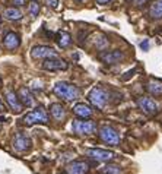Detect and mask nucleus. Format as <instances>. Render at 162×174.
Here are the masks:
<instances>
[{
    "instance_id": "1",
    "label": "nucleus",
    "mask_w": 162,
    "mask_h": 174,
    "mask_svg": "<svg viewBox=\"0 0 162 174\" xmlns=\"http://www.w3.org/2000/svg\"><path fill=\"white\" fill-rule=\"evenodd\" d=\"M53 91L58 98L66 99V101H73L76 98H79V95H80V89L79 88L76 87V85H73V84L64 82V81L57 82L54 85Z\"/></svg>"
},
{
    "instance_id": "2",
    "label": "nucleus",
    "mask_w": 162,
    "mask_h": 174,
    "mask_svg": "<svg viewBox=\"0 0 162 174\" xmlns=\"http://www.w3.org/2000/svg\"><path fill=\"white\" fill-rule=\"evenodd\" d=\"M88 99L91 101V104L94 107H97L98 110H102L105 107V102L108 99V94L101 87H95L88 94Z\"/></svg>"
},
{
    "instance_id": "3",
    "label": "nucleus",
    "mask_w": 162,
    "mask_h": 174,
    "mask_svg": "<svg viewBox=\"0 0 162 174\" xmlns=\"http://www.w3.org/2000/svg\"><path fill=\"white\" fill-rule=\"evenodd\" d=\"M22 120H23V123L28 124V126H32L35 123H47V121H48V114H47V111H45L43 107H37L34 111L25 114Z\"/></svg>"
},
{
    "instance_id": "4",
    "label": "nucleus",
    "mask_w": 162,
    "mask_h": 174,
    "mask_svg": "<svg viewBox=\"0 0 162 174\" xmlns=\"http://www.w3.org/2000/svg\"><path fill=\"white\" fill-rule=\"evenodd\" d=\"M99 138H101L102 142H105L108 145H112V146H116V145L120 143L118 132L116 130L114 127H111V126H102L101 130H99Z\"/></svg>"
},
{
    "instance_id": "5",
    "label": "nucleus",
    "mask_w": 162,
    "mask_h": 174,
    "mask_svg": "<svg viewBox=\"0 0 162 174\" xmlns=\"http://www.w3.org/2000/svg\"><path fill=\"white\" fill-rule=\"evenodd\" d=\"M72 127H73V132H76L77 135H91L95 132L97 124L91 120H75Z\"/></svg>"
},
{
    "instance_id": "6",
    "label": "nucleus",
    "mask_w": 162,
    "mask_h": 174,
    "mask_svg": "<svg viewBox=\"0 0 162 174\" xmlns=\"http://www.w3.org/2000/svg\"><path fill=\"white\" fill-rule=\"evenodd\" d=\"M31 57L32 59H50V57H57V51L51 47L47 45H35L31 50Z\"/></svg>"
},
{
    "instance_id": "7",
    "label": "nucleus",
    "mask_w": 162,
    "mask_h": 174,
    "mask_svg": "<svg viewBox=\"0 0 162 174\" xmlns=\"http://www.w3.org/2000/svg\"><path fill=\"white\" fill-rule=\"evenodd\" d=\"M86 154L91 157V158L97 160V161H99V163H108V161H111L112 157H114V154L111 152V151L101 149V148H92V149H88Z\"/></svg>"
},
{
    "instance_id": "8",
    "label": "nucleus",
    "mask_w": 162,
    "mask_h": 174,
    "mask_svg": "<svg viewBox=\"0 0 162 174\" xmlns=\"http://www.w3.org/2000/svg\"><path fill=\"white\" fill-rule=\"evenodd\" d=\"M43 67L45 69V70L53 72V70H66V69L69 67V65H67V62H64L63 59H58V57H50V59H45Z\"/></svg>"
},
{
    "instance_id": "9",
    "label": "nucleus",
    "mask_w": 162,
    "mask_h": 174,
    "mask_svg": "<svg viewBox=\"0 0 162 174\" xmlns=\"http://www.w3.org/2000/svg\"><path fill=\"white\" fill-rule=\"evenodd\" d=\"M137 105H139V108H142L145 113H148V114H156L158 113V104L149 97H140L137 98Z\"/></svg>"
},
{
    "instance_id": "10",
    "label": "nucleus",
    "mask_w": 162,
    "mask_h": 174,
    "mask_svg": "<svg viewBox=\"0 0 162 174\" xmlns=\"http://www.w3.org/2000/svg\"><path fill=\"white\" fill-rule=\"evenodd\" d=\"M99 59H101L102 62H105V63L112 65V63H118V62H121V60L124 59V53L120 51V50L105 51V53H101V54H99Z\"/></svg>"
},
{
    "instance_id": "11",
    "label": "nucleus",
    "mask_w": 162,
    "mask_h": 174,
    "mask_svg": "<svg viewBox=\"0 0 162 174\" xmlns=\"http://www.w3.org/2000/svg\"><path fill=\"white\" fill-rule=\"evenodd\" d=\"M66 171H67V174H88L89 164L85 161H73L67 165Z\"/></svg>"
},
{
    "instance_id": "12",
    "label": "nucleus",
    "mask_w": 162,
    "mask_h": 174,
    "mask_svg": "<svg viewBox=\"0 0 162 174\" xmlns=\"http://www.w3.org/2000/svg\"><path fill=\"white\" fill-rule=\"evenodd\" d=\"M6 101H8L9 107H10L15 113H21L22 110H23L22 101L19 99V97H18L13 91H6Z\"/></svg>"
},
{
    "instance_id": "13",
    "label": "nucleus",
    "mask_w": 162,
    "mask_h": 174,
    "mask_svg": "<svg viewBox=\"0 0 162 174\" xmlns=\"http://www.w3.org/2000/svg\"><path fill=\"white\" fill-rule=\"evenodd\" d=\"M3 44H4V47L8 50H15V48L19 47L21 38H19V35L16 32H8L6 37H4V40H3Z\"/></svg>"
},
{
    "instance_id": "14",
    "label": "nucleus",
    "mask_w": 162,
    "mask_h": 174,
    "mask_svg": "<svg viewBox=\"0 0 162 174\" xmlns=\"http://www.w3.org/2000/svg\"><path fill=\"white\" fill-rule=\"evenodd\" d=\"M73 111H75L76 116H79V117H82V119H88V117L92 116V110L89 108V105L83 104V102L76 104L75 107H73Z\"/></svg>"
},
{
    "instance_id": "15",
    "label": "nucleus",
    "mask_w": 162,
    "mask_h": 174,
    "mask_svg": "<svg viewBox=\"0 0 162 174\" xmlns=\"http://www.w3.org/2000/svg\"><path fill=\"white\" fill-rule=\"evenodd\" d=\"M13 146L16 151H25L29 148V139L23 135H16L13 139Z\"/></svg>"
},
{
    "instance_id": "16",
    "label": "nucleus",
    "mask_w": 162,
    "mask_h": 174,
    "mask_svg": "<svg viewBox=\"0 0 162 174\" xmlns=\"http://www.w3.org/2000/svg\"><path fill=\"white\" fill-rule=\"evenodd\" d=\"M149 15L153 19H162V0H155L151 5Z\"/></svg>"
},
{
    "instance_id": "17",
    "label": "nucleus",
    "mask_w": 162,
    "mask_h": 174,
    "mask_svg": "<svg viewBox=\"0 0 162 174\" xmlns=\"http://www.w3.org/2000/svg\"><path fill=\"white\" fill-rule=\"evenodd\" d=\"M50 111H51V116H53L56 120H63V119H64V116H66L64 107H63L62 104H58V102H54V104H51Z\"/></svg>"
},
{
    "instance_id": "18",
    "label": "nucleus",
    "mask_w": 162,
    "mask_h": 174,
    "mask_svg": "<svg viewBox=\"0 0 162 174\" xmlns=\"http://www.w3.org/2000/svg\"><path fill=\"white\" fill-rule=\"evenodd\" d=\"M146 89H148L149 94L155 95V97H159V95H162V82H159V81H151V82H148Z\"/></svg>"
},
{
    "instance_id": "19",
    "label": "nucleus",
    "mask_w": 162,
    "mask_h": 174,
    "mask_svg": "<svg viewBox=\"0 0 162 174\" xmlns=\"http://www.w3.org/2000/svg\"><path fill=\"white\" fill-rule=\"evenodd\" d=\"M19 99L22 101L23 105H26V107H32L34 99H32V97H31V94H29V91H28L25 87H22L21 89H19Z\"/></svg>"
},
{
    "instance_id": "20",
    "label": "nucleus",
    "mask_w": 162,
    "mask_h": 174,
    "mask_svg": "<svg viewBox=\"0 0 162 174\" xmlns=\"http://www.w3.org/2000/svg\"><path fill=\"white\" fill-rule=\"evenodd\" d=\"M3 16L9 21H19L22 18V12L16 8H8L6 11L3 12Z\"/></svg>"
},
{
    "instance_id": "21",
    "label": "nucleus",
    "mask_w": 162,
    "mask_h": 174,
    "mask_svg": "<svg viewBox=\"0 0 162 174\" xmlns=\"http://www.w3.org/2000/svg\"><path fill=\"white\" fill-rule=\"evenodd\" d=\"M57 41H58V45L62 48H66L72 43V37H70V34L66 32V31H60V32L57 34Z\"/></svg>"
},
{
    "instance_id": "22",
    "label": "nucleus",
    "mask_w": 162,
    "mask_h": 174,
    "mask_svg": "<svg viewBox=\"0 0 162 174\" xmlns=\"http://www.w3.org/2000/svg\"><path fill=\"white\" fill-rule=\"evenodd\" d=\"M121 170H120L118 165H107L101 170V174H120Z\"/></svg>"
},
{
    "instance_id": "23",
    "label": "nucleus",
    "mask_w": 162,
    "mask_h": 174,
    "mask_svg": "<svg viewBox=\"0 0 162 174\" xmlns=\"http://www.w3.org/2000/svg\"><path fill=\"white\" fill-rule=\"evenodd\" d=\"M29 13H31V16L35 18L37 15H38V12H40V5H38V2L37 0H32L31 3H29Z\"/></svg>"
},
{
    "instance_id": "24",
    "label": "nucleus",
    "mask_w": 162,
    "mask_h": 174,
    "mask_svg": "<svg viewBox=\"0 0 162 174\" xmlns=\"http://www.w3.org/2000/svg\"><path fill=\"white\" fill-rule=\"evenodd\" d=\"M140 48L143 51H149V40H143L140 43Z\"/></svg>"
},
{
    "instance_id": "25",
    "label": "nucleus",
    "mask_w": 162,
    "mask_h": 174,
    "mask_svg": "<svg viewBox=\"0 0 162 174\" xmlns=\"http://www.w3.org/2000/svg\"><path fill=\"white\" fill-rule=\"evenodd\" d=\"M127 75H123V81H127L130 76H133L134 73H136V69H131V70H129V72H126Z\"/></svg>"
},
{
    "instance_id": "26",
    "label": "nucleus",
    "mask_w": 162,
    "mask_h": 174,
    "mask_svg": "<svg viewBox=\"0 0 162 174\" xmlns=\"http://www.w3.org/2000/svg\"><path fill=\"white\" fill-rule=\"evenodd\" d=\"M47 5H48V6H51V8H54V9H56V8L58 6V0H47Z\"/></svg>"
},
{
    "instance_id": "27",
    "label": "nucleus",
    "mask_w": 162,
    "mask_h": 174,
    "mask_svg": "<svg viewBox=\"0 0 162 174\" xmlns=\"http://www.w3.org/2000/svg\"><path fill=\"white\" fill-rule=\"evenodd\" d=\"M148 0H133V3L136 5V6H142V5H145Z\"/></svg>"
},
{
    "instance_id": "28",
    "label": "nucleus",
    "mask_w": 162,
    "mask_h": 174,
    "mask_svg": "<svg viewBox=\"0 0 162 174\" xmlns=\"http://www.w3.org/2000/svg\"><path fill=\"white\" fill-rule=\"evenodd\" d=\"M13 3H15L16 6H23V5H25V0H13Z\"/></svg>"
},
{
    "instance_id": "29",
    "label": "nucleus",
    "mask_w": 162,
    "mask_h": 174,
    "mask_svg": "<svg viewBox=\"0 0 162 174\" xmlns=\"http://www.w3.org/2000/svg\"><path fill=\"white\" fill-rule=\"evenodd\" d=\"M108 2H111V0H97V3H99V5H105Z\"/></svg>"
},
{
    "instance_id": "30",
    "label": "nucleus",
    "mask_w": 162,
    "mask_h": 174,
    "mask_svg": "<svg viewBox=\"0 0 162 174\" xmlns=\"http://www.w3.org/2000/svg\"><path fill=\"white\" fill-rule=\"evenodd\" d=\"M3 110V104H2V101H0V111Z\"/></svg>"
},
{
    "instance_id": "31",
    "label": "nucleus",
    "mask_w": 162,
    "mask_h": 174,
    "mask_svg": "<svg viewBox=\"0 0 162 174\" xmlns=\"http://www.w3.org/2000/svg\"><path fill=\"white\" fill-rule=\"evenodd\" d=\"M77 2H82V0H77Z\"/></svg>"
}]
</instances>
